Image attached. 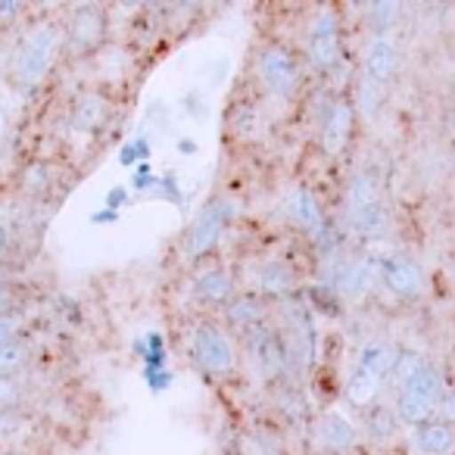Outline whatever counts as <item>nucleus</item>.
Returning a JSON list of instances; mask_svg holds the SVG:
<instances>
[{
    "label": "nucleus",
    "instance_id": "6",
    "mask_svg": "<svg viewBox=\"0 0 455 455\" xmlns=\"http://www.w3.org/2000/svg\"><path fill=\"white\" fill-rule=\"evenodd\" d=\"M259 78L272 94L278 97H291L299 84V66L287 47L281 44H268L259 53Z\"/></svg>",
    "mask_w": 455,
    "mask_h": 455
},
{
    "label": "nucleus",
    "instance_id": "33",
    "mask_svg": "<svg viewBox=\"0 0 455 455\" xmlns=\"http://www.w3.org/2000/svg\"><path fill=\"white\" fill-rule=\"evenodd\" d=\"M116 219H119V212H116V209H100V212L91 215V225H113Z\"/></svg>",
    "mask_w": 455,
    "mask_h": 455
},
{
    "label": "nucleus",
    "instance_id": "36",
    "mask_svg": "<svg viewBox=\"0 0 455 455\" xmlns=\"http://www.w3.org/2000/svg\"><path fill=\"white\" fill-rule=\"evenodd\" d=\"M178 150L184 153V156H194L196 153V140H190V138H184L181 144H178Z\"/></svg>",
    "mask_w": 455,
    "mask_h": 455
},
{
    "label": "nucleus",
    "instance_id": "24",
    "mask_svg": "<svg viewBox=\"0 0 455 455\" xmlns=\"http://www.w3.org/2000/svg\"><path fill=\"white\" fill-rule=\"evenodd\" d=\"M165 362H169V355H165V340L163 334H147V353H144V374H153V371H165Z\"/></svg>",
    "mask_w": 455,
    "mask_h": 455
},
{
    "label": "nucleus",
    "instance_id": "9",
    "mask_svg": "<svg viewBox=\"0 0 455 455\" xmlns=\"http://www.w3.org/2000/svg\"><path fill=\"white\" fill-rule=\"evenodd\" d=\"M284 212L287 219L293 221L297 228H303V231H309V235H322L324 231V215H322V206H318L315 194L306 188H293L291 196H287L284 203Z\"/></svg>",
    "mask_w": 455,
    "mask_h": 455
},
{
    "label": "nucleus",
    "instance_id": "17",
    "mask_svg": "<svg viewBox=\"0 0 455 455\" xmlns=\"http://www.w3.org/2000/svg\"><path fill=\"white\" fill-rule=\"evenodd\" d=\"M347 203H349V212H353V221L362 219V215H368V212H374V209H380L378 188H374L371 178H368V175H355L353 181H349Z\"/></svg>",
    "mask_w": 455,
    "mask_h": 455
},
{
    "label": "nucleus",
    "instance_id": "28",
    "mask_svg": "<svg viewBox=\"0 0 455 455\" xmlns=\"http://www.w3.org/2000/svg\"><path fill=\"white\" fill-rule=\"evenodd\" d=\"M156 190H163V196L165 200H172L175 203V206H181V190H178V181H175V175H172V172H165L163 178H159V188Z\"/></svg>",
    "mask_w": 455,
    "mask_h": 455
},
{
    "label": "nucleus",
    "instance_id": "5",
    "mask_svg": "<svg viewBox=\"0 0 455 455\" xmlns=\"http://www.w3.org/2000/svg\"><path fill=\"white\" fill-rule=\"evenodd\" d=\"M190 349H194L196 365L209 374H228L235 368V347L225 331L215 324H196L190 334Z\"/></svg>",
    "mask_w": 455,
    "mask_h": 455
},
{
    "label": "nucleus",
    "instance_id": "26",
    "mask_svg": "<svg viewBox=\"0 0 455 455\" xmlns=\"http://www.w3.org/2000/svg\"><path fill=\"white\" fill-rule=\"evenodd\" d=\"M399 16V7L396 4H390V0H384V4H371L368 7V22H371L374 28H390L393 22H396Z\"/></svg>",
    "mask_w": 455,
    "mask_h": 455
},
{
    "label": "nucleus",
    "instance_id": "1",
    "mask_svg": "<svg viewBox=\"0 0 455 455\" xmlns=\"http://www.w3.org/2000/svg\"><path fill=\"white\" fill-rule=\"evenodd\" d=\"M396 365V349L387 340H371L362 347L359 365H355L353 378L347 384V399L353 405H368L380 390V380L393 371Z\"/></svg>",
    "mask_w": 455,
    "mask_h": 455
},
{
    "label": "nucleus",
    "instance_id": "32",
    "mask_svg": "<svg viewBox=\"0 0 455 455\" xmlns=\"http://www.w3.org/2000/svg\"><path fill=\"white\" fill-rule=\"evenodd\" d=\"M16 13H20V4H13V0H0V22H13Z\"/></svg>",
    "mask_w": 455,
    "mask_h": 455
},
{
    "label": "nucleus",
    "instance_id": "3",
    "mask_svg": "<svg viewBox=\"0 0 455 455\" xmlns=\"http://www.w3.org/2000/svg\"><path fill=\"white\" fill-rule=\"evenodd\" d=\"M53 53H57V32L53 28H38L35 35H28V41L20 47L13 60V78L16 84H38L44 78V72L51 69Z\"/></svg>",
    "mask_w": 455,
    "mask_h": 455
},
{
    "label": "nucleus",
    "instance_id": "35",
    "mask_svg": "<svg viewBox=\"0 0 455 455\" xmlns=\"http://www.w3.org/2000/svg\"><path fill=\"white\" fill-rule=\"evenodd\" d=\"M440 411H443V415H446V418H452V421H455V390H452V393H446V396H443Z\"/></svg>",
    "mask_w": 455,
    "mask_h": 455
},
{
    "label": "nucleus",
    "instance_id": "10",
    "mask_svg": "<svg viewBox=\"0 0 455 455\" xmlns=\"http://www.w3.org/2000/svg\"><path fill=\"white\" fill-rule=\"evenodd\" d=\"M380 278L396 297H418L421 293V272L415 262L403 259V256H390L380 262Z\"/></svg>",
    "mask_w": 455,
    "mask_h": 455
},
{
    "label": "nucleus",
    "instance_id": "30",
    "mask_svg": "<svg viewBox=\"0 0 455 455\" xmlns=\"http://www.w3.org/2000/svg\"><path fill=\"white\" fill-rule=\"evenodd\" d=\"M16 328H20V318H16V315H0V347L16 340Z\"/></svg>",
    "mask_w": 455,
    "mask_h": 455
},
{
    "label": "nucleus",
    "instance_id": "8",
    "mask_svg": "<svg viewBox=\"0 0 455 455\" xmlns=\"http://www.w3.org/2000/svg\"><path fill=\"white\" fill-rule=\"evenodd\" d=\"M340 57V41H337V16L331 10H322L312 22L309 32V63L318 72L331 69Z\"/></svg>",
    "mask_w": 455,
    "mask_h": 455
},
{
    "label": "nucleus",
    "instance_id": "13",
    "mask_svg": "<svg viewBox=\"0 0 455 455\" xmlns=\"http://www.w3.org/2000/svg\"><path fill=\"white\" fill-rule=\"evenodd\" d=\"M231 275L225 268H209V272L196 275L194 281V297L203 299L209 306H221V303H231Z\"/></svg>",
    "mask_w": 455,
    "mask_h": 455
},
{
    "label": "nucleus",
    "instance_id": "16",
    "mask_svg": "<svg viewBox=\"0 0 455 455\" xmlns=\"http://www.w3.org/2000/svg\"><path fill=\"white\" fill-rule=\"evenodd\" d=\"M69 38L76 41L78 47H94L97 41L103 38V10H97V7L78 10V13L72 16Z\"/></svg>",
    "mask_w": 455,
    "mask_h": 455
},
{
    "label": "nucleus",
    "instance_id": "14",
    "mask_svg": "<svg viewBox=\"0 0 455 455\" xmlns=\"http://www.w3.org/2000/svg\"><path fill=\"white\" fill-rule=\"evenodd\" d=\"M315 434H318V443H322L324 449H334V452H340V449H349L355 443V427L343 415H337V411H328V415H322Z\"/></svg>",
    "mask_w": 455,
    "mask_h": 455
},
{
    "label": "nucleus",
    "instance_id": "29",
    "mask_svg": "<svg viewBox=\"0 0 455 455\" xmlns=\"http://www.w3.org/2000/svg\"><path fill=\"white\" fill-rule=\"evenodd\" d=\"M144 378H147V387H150L153 393H163V390H169V387H172L175 374L165 368V371H153V374H144Z\"/></svg>",
    "mask_w": 455,
    "mask_h": 455
},
{
    "label": "nucleus",
    "instance_id": "25",
    "mask_svg": "<svg viewBox=\"0 0 455 455\" xmlns=\"http://www.w3.org/2000/svg\"><path fill=\"white\" fill-rule=\"evenodd\" d=\"M147 159H150V140L147 138L128 140V144L119 150V165H125V169H138V165L147 163Z\"/></svg>",
    "mask_w": 455,
    "mask_h": 455
},
{
    "label": "nucleus",
    "instance_id": "27",
    "mask_svg": "<svg viewBox=\"0 0 455 455\" xmlns=\"http://www.w3.org/2000/svg\"><path fill=\"white\" fill-rule=\"evenodd\" d=\"M132 188L134 190H156L159 188V178L153 175V169H150V163H140L138 169H134V178H132Z\"/></svg>",
    "mask_w": 455,
    "mask_h": 455
},
{
    "label": "nucleus",
    "instance_id": "4",
    "mask_svg": "<svg viewBox=\"0 0 455 455\" xmlns=\"http://www.w3.org/2000/svg\"><path fill=\"white\" fill-rule=\"evenodd\" d=\"M228 219H231V203L221 200V196L209 200L206 206L200 209V215H196L194 225H190V231H188V243H184L190 259H200V256H206L209 250L219 247Z\"/></svg>",
    "mask_w": 455,
    "mask_h": 455
},
{
    "label": "nucleus",
    "instance_id": "19",
    "mask_svg": "<svg viewBox=\"0 0 455 455\" xmlns=\"http://www.w3.org/2000/svg\"><path fill=\"white\" fill-rule=\"evenodd\" d=\"M259 287L266 293H287L293 287V272L284 262H268V266H262Z\"/></svg>",
    "mask_w": 455,
    "mask_h": 455
},
{
    "label": "nucleus",
    "instance_id": "23",
    "mask_svg": "<svg viewBox=\"0 0 455 455\" xmlns=\"http://www.w3.org/2000/svg\"><path fill=\"white\" fill-rule=\"evenodd\" d=\"M421 368H424V359L418 353H399L396 355V365H393V371H390L393 374V384L403 390V387L409 384V380L415 378Z\"/></svg>",
    "mask_w": 455,
    "mask_h": 455
},
{
    "label": "nucleus",
    "instance_id": "20",
    "mask_svg": "<svg viewBox=\"0 0 455 455\" xmlns=\"http://www.w3.org/2000/svg\"><path fill=\"white\" fill-rule=\"evenodd\" d=\"M103 100L97 94H88V97H82L78 100V107H76V116H72V125L76 128H82V132H88V128H94L97 122L103 119Z\"/></svg>",
    "mask_w": 455,
    "mask_h": 455
},
{
    "label": "nucleus",
    "instance_id": "37",
    "mask_svg": "<svg viewBox=\"0 0 455 455\" xmlns=\"http://www.w3.org/2000/svg\"><path fill=\"white\" fill-rule=\"evenodd\" d=\"M7 231H4V228H0V256H4V253H7Z\"/></svg>",
    "mask_w": 455,
    "mask_h": 455
},
{
    "label": "nucleus",
    "instance_id": "7",
    "mask_svg": "<svg viewBox=\"0 0 455 455\" xmlns=\"http://www.w3.org/2000/svg\"><path fill=\"white\" fill-rule=\"evenodd\" d=\"M247 347L250 353H253L256 365L262 368V374H266L268 380H281L287 374V368H291V353H287V343L281 340L275 331H268L266 324H259V328L247 331Z\"/></svg>",
    "mask_w": 455,
    "mask_h": 455
},
{
    "label": "nucleus",
    "instance_id": "2",
    "mask_svg": "<svg viewBox=\"0 0 455 455\" xmlns=\"http://www.w3.org/2000/svg\"><path fill=\"white\" fill-rule=\"evenodd\" d=\"M443 396H446V390H443L440 371H434L430 365H424L421 371H418L415 378L399 390V415L411 424H424L430 411L440 409Z\"/></svg>",
    "mask_w": 455,
    "mask_h": 455
},
{
    "label": "nucleus",
    "instance_id": "34",
    "mask_svg": "<svg viewBox=\"0 0 455 455\" xmlns=\"http://www.w3.org/2000/svg\"><path fill=\"white\" fill-rule=\"evenodd\" d=\"M13 396H16V384L10 378H4V374H0V405L10 403Z\"/></svg>",
    "mask_w": 455,
    "mask_h": 455
},
{
    "label": "nucleus",
    "instance_id": "21",
    "mask_svg": "<svg viewBox=\"0 0 455 455\" xmlns=\"http://www.w3.org/2000/svg\"><path fill=\"white\" fill-rule=\"evenodd\" d=\"M365 427H368V434H371V440L384 443L396 434V418H393L387 409H371L365 415Z\"/></svg>",
    "mask_w": 455,
    "mask_h": 455
},
{
    "label": "nucleus",
    "instance_id": "15",
    "mask_svg": "<svg viewBox=\"0 0 455 455\" xmlns=\"http://www.w3.org/2000/svg\"><path fill=\"white\" fill-rule=\"evenodd\" d=\"M415 443L427 455H446L455 446V434L446 421H424L415 430Z\"/></svg>",
    "mask_w": 455,
    "mask_h": 455
},
{
    "label": "nucleus",
    "instance_id": "11",
    "mask_svg": "<svg viewBox=\"0 0 455 455\" xmlns=\"http://www.w3.org/2000/svg\"><path fill=\"white\" fill-rule=\"evenodd\" d=\"M349 132H353V107L349 103H337L322 125V150L328 156H337L347 147Z\"/></svg>",
    "mask_w": 455,
    "mask_h": 455
},
{
    "label": "nucleus",
    "instance_id": "22",
    "mask_svg": "<svg viewBox=\"0 0 455 455\" xmlns=\"http://www.w3.org/2000/svg\"><path fill=\"white\" fill-rule=\"evenodd\" d=\"M26 359H28V349H26V343H22V340L4 343V347H0V374H4V378H10V374L20 371V368L26 365Z\"/></svg>",
    "mask_w": 455,
    "mask_h": 455
},
{
    "label": "nucleus",
    "instance_id": "18",
    "mask_svg": "<svg viewBox=\"0 0 455 455\" xmlns=\"http://www.w3.org/2000/svg\"><path fill=\"white\" fill-rule=\"evenodd\" d=\"M228 322L237 324V328H243V331H253L266 322V306H262L256 297H247V293H243V297H235L231 303H228Z\"/></svg>",
    "mask_w": 455,
    "mask_h": 455
},
{
    "label": "nucleus",
    "instance_id": "31",
    "mask_svg": "<svg viewBox=\"0 0 455 455\" xmlns=\"http://www.w3.org/2000/svg\"><path fill=\"white\" fill-rule=\"evenodd\" d=\"M125 203H128V190L125 188H113L107 194V209H116V212H119Z\"/></svg>",
    "mask_w": 455,
    "mask_h": 455
},
{
    "label": "nucleus",
    "instance_id": "12",
    "mask_svg": "<svg viewBox=\"0 0 455 455\" xmlns=\"http://www.w3.org/2000/svg\"><path fill=\"white\" fill-rule=\"evenodd\" d=\"M396 63H399V51H396V44H393V38H387V35L374 38L365 57L368 78H371V82H387V78L396 72Z\"/></svg>",
    "mask_w": 455,
    "mask_h": 455
}]
</instances>
